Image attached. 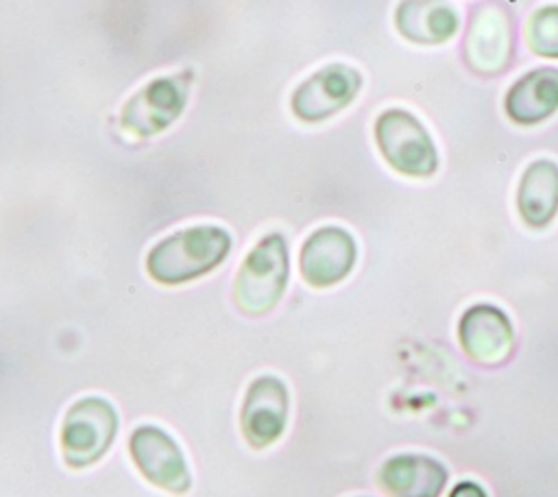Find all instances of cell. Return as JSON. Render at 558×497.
Returning <instances> with one entry per match:
<instances>
[{
  "label": "cell",
  "mask_w": 558,
  "mask_h": 497,
  "mask_svg": "<svg viewBox=\"0 0 558 497\" xmlns=\"http://www.w3.org/2000/svg\"><path fill=\"white\" fill-rule=\"evenodd\" d=\"M231 240L218 227H190L163 238L146 257V268L161 283H181L196 279L218 266Z\"/></svg>",
  "instance_id": "6da1fadb"
},
{
  "label": "cell",
  "mask_w": 558,
  "mask_h": 497,
  "mask_svg": "<svg viewBox=\"0 0 558 497\" xmlns=\"http://www.w3.org/2000/svg\"><path fill=\"white\" fill-rule=\"evenodd\" d=\"M288 251L281 235H266L244 259L235 279V301L246 314H264L283 294Z\"/></svg>",
  "instance_id": "7a4b0ae2"
},
{
  "label": "cell",
  "mask_w": 558,
  "mask_h": 497,
  "mask_svg": "<svg viewBox=\"0 0 558 497\" xmlns=\"http://www.w3.org/2000/svg\"><path fill=\"white\" fill-rule=\"evenodd\" d=\"M377 144L386 161L410 177H427L436 170V148L421 122L401 109L384 111L375 126Z\"/></svg>",
  "instance_id": "3957f363"
},
{
  "label": "cell",
  "mask_w": 558,
  "mask_h": 497,
  "mask_svg": "<svg viewBox=\"0 0 558 497\" xmlns=\"http://www.w3.org/2000/svg\"><path fill=\"white\" fill-rule=\"evenodd\" d=\"M360 74L349 65H327L303 81L292 94V111L305 122H320L344 109L360 89Z\"/></svg>",
  "instance_id": "277c9868"
},
{
  "label": "cell",
  "mask_w": 558,
  "mask_h": 497,
  "mask_svg": "<svg viewBox=\"0 0 558 497\" xmlns=\"http://www.w3.org/2000/svg\"><path fill=\"white\" fill-rule=\"evenodd\" d=\"M183 107L185 83L177 76L155 78L124 105L122 126L137 137H148L170 126Z\"/></svg>",
  "instance_id": "5b68a950"
},
{
  "label": "cell",
  "mask_w": 558,
  "mask_h": 497,
  "mask_svg": "<svg viewBox=\"0 0 558 497\" xmlns=\"http://www.w3.org/2000/svg\"><path fill=\"white\" fill-rule=\"evenodd\" d=\"M116 436V414L98 399L76 403L63 425L65 458L74 466L94 462Z\"/></svg>",
  "instance_id": "8992f818"
},
{
  "label": "cell",
  "mask_w": 558,
  "mask_h": 497,
  "mask_svg": "<svg viewBox=\"0 0 558 497\" xmlns=\"http://www.w3.org/2000/svg\"><path fill=\"white\" fill-rule=\"evenodd\" d=\"M353 238L338 227H323L314 231L301 248V275L316 288L344 279L353 268Z\"/></svg>",
  "instance_id": "52a82bcc"
},
{
  "label": "cell",
  "mask_w": 558,
  "mask_h": 497,
  "mask_svg": "<svg viewBox=\"0 0 558 497\" xmlns=\"http://www.w3.org/2000/svg\"><path fill=\"white\" fill-rule=\"evenodd\" d=\"M462 349L477 362H501L512 349V327L508 316L493 305H473L460 320Z\"/></svg>",
  "instance_id": "ba28073f"
},
{
  "label": "cell",
  "mask_w": 558,
  "mask_h": 497,
  "mask_svg": "<svg viewBox=\"0 0 558 497\" xmlns=\"http://www.w3.org/2000/svg\"><path fill=\"white\" fill-rule=\"evenodd\" d=\"M131 451L142 473L161 488L183 493L190 484L183 456L174 443L155 427H142L133 434Z\"/></svg>",
  "instance_id": "9c48e42d"
},
{
  "label": "cell",
  "mask_w": 558,
  "mask_h": 497,
  "mask_svg": "<svg viewBox=\"0 0 558 497\" xmlns=\"http://www.w3.org/2000/svg\"><path fill=\"white\" fill-rule=\"evenodd\" d=\"M466 61L475 72L495 74L510 57V26L497 7H484L475 13L464 41Z\"/></svg>",
  "instance_id": "30bf717a"
},
{
  "label": "cell",
  "mask_w": 558,
  "mask_h": 497,
  "mask_svg": "<svg viewBox=\"0 0 558 497\" xmlns=\"http://www.w3.org/2000/svg\"><path fill=\"white\" fill-rule=\"evenodd\" d=\"M445 482V466L427 456H395L379 471V484L392 497H438Z\"/></svg>",
  "instance_id": "8fae6325"
},
{
  "label": "cell",
  "mask_w": 558,
  "mask_h": 497,
  "mask_svg": "<svg viewBox=\"0 0 558 497\" xmlns=\"http://www.w3.org/2000/svg\"><path fill=\"white\" fill-rule=\"evenodd\" d=\"M286 410H288V399H286L283 386L272 377L257 379L251 386L246 405H244L242 425H244L246 438L257 447L272 443L283 429Z\"/></svg>",
  "instance_id": "7c38bea8"
},
{
  "label": "cell",
  "mask_w": 558,
  "mask_h": 497,
  "mask_svg": "<svg viewBox=\"0 0 558 497\" xmlns=\"http://www.w3.org/2000/svg\"><path fill=\"white\" fill-rule=\"evenodd\" d=\"M558 109V70L541 68L519 78L506 96V111L519 124H536Z\"/></svg>",
  "instance_id": "4fadbf2b"
},
{
  "label": "cell",
  "mask_w": 558,
  "mask_h": 497,
  "mask_svg": "<svg viewBox=\"0 0 558 497\" xmlns=\"http://www.w3.org/2000/svg\"><path fill=\"white\" fill-rule=\"evenodd\" d=\"M397 28L416 44H440L458 31V15L445 0H403L397 7Z\"/></svg>",
  "instance_id": "5bb4252c"
},
{
  "label": "cell",
  "mask_w": 558,
  "mask_h": 497,
  "mask_svg": "<svg viewBox=\"0 0 558 497\" xmlns=\"http://www.w3.org/2000/svg\"><path fill=\"white\" fill-rule=\"evenodd\" d=\"M519 214L530 227H545L558 211V166L538 159L521 177Z\"/></svg>",
  "instance_id": "9a60e30c"
},
{
  "label": "cell",
  "mask_w": 558,
  "mask_h": 497,
  "mask_svg": "<svg viewBox=\"0 0 558 497\" xmlns=\"http://www.w3.org/2000/svg\"><path fill=\"white\" fill-rule=\"evenodd\" d=\"M527 41L536 54L558 57V7H545L532 15Z\"/></svg>",
  "instance_id": "2e32d148"
},
{
  "label": "cell",
  "mask_w": 558,
  "mask_h": 497,
  "mask_svg": "<svg viewBox=\"0 0 558 497\" xmlns=\"http://www.w3.org/2000/svg\"><path fill=\"white\" fill-rule=\"evenodd\" d=\"M449 497H486V493L482 490V486H477L473 482H462L451 490Z\"/></svg>",
  "instance_id": "e0dca14e"
}]
</instances>
